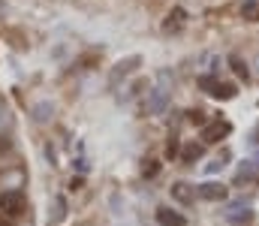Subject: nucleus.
Listing matches in <instances>:
<instances>
[{
	"instance_id": "1",
	"label": "nucleus",
	"mask_w": 259,
	"mask_h": 226,
	"mask_svg": "<svg viewBox=\"0 0 259 226\" xmlns=\"http://www.w3.org/2000/svg\"><path fill=\"white\" fill-rule=\"evenodd\" d=\"M199 84L211 94V97H217V100H232L238 91H235V84H229V81H220V78H214V75H202L199 78Z\"/></svg>"
},
{
	"instance_id": "2",
	"label": "nucleus",
	"mask_w": 259,
	"mask_h": 226,
	"mask_svg": "<svg viewBox=\"0 0 259 226\" xmlns=\"http://www.w3.org/2000/svg\"><path fill=\"white\" fill-rule=\"evenodd\" d=\"M229 130H232V127H229L226 121H211V124L202 127V142H205V145H217L220 139L229 136Z\"/></svg>"
},
{
	"instance_id": "3",
	"label": "nucleus",
	"mask_w": 259,
	"mask_h": 226,
	"mask_svg": "<svg viewBox=\"0 0 259 226\" xmlns=\"http://www.w3.org/2000/svg\"><path fill=\"white\" fill-rule=\"evenodd\" d=\"M0 208H3L9 217H18V214L24 211V196H21L18 190H9V193L0 196Z\"/></svg>"
},
{
	"instance_id": "4",
	"label": "nucleus",
	"mask_w": 259,
	"mask_h": 226,
	"mask_svg": "<svg viewBox=\"0 0 259 226\" xmlns=\"http://www.w3.org/2000/svg\"><path fill=\"white\" fill-rule=\"evenodd\" d=\"M196 196L199 199H208V202H220V199H226V187L217 184V181H205V184L196 187Z\"/></svg>"
},
{
	"instance_id": "5",
	"label": "nucleus",
	"mask_w": 259,
	"mask_h": 226,
	"mask_svg": "<svg viewBox=\"0 0 259 226\" xmlns=\"http://www.w3.org/2000/svg\"><path fill=\"white\" fill-rule=\"evenodd\" d=\"M169 193H172V199H175V202H181V205H190V202H196V187H190L187 181L172 184V187H169Z\"/></svg>"
},
{
	"instance_id": "6",
	"label": "nucleus",
	"mask_w": 259,
	"mask_h": 226,
	"mask_svg": "<svg viewBox=\"0 0 259 226\" xmlns=\"http://www.w3.org/2000/svg\"><path fill=\"white\" fill-rule=\"evenodd\" d=\"M157 223L160 226H184V214H178V211H172V208H160L157 211Z\"/></svg>"
},
{
	"instance_id": "7",
	"label": "nucleus",
	"mask_w": 259,
	"mask_h": 226,
	"mask_svg": "<svg viewBox=\"0 0 259 226\" xmlns=\"http://www.w3.org/2000/svg\"><path fill=\"white\" fill-rule=\"evenodd\" d=\"M139 64H142V58H127V61H121V64L112 70V84H118V81H121V75H130Z\"/></svg>"
},
{
	"instance_id": "8",
	"label": "nucleus",
	"mask_w": 259,
	"mask_h": 226,
	"mask_svg": "<svg viewBox=\"0 0 259 226\" xmlns=\"http://www.w3.org/2000/svg\"><path fill=\"white\" fill-rule=\"evenodd\" d=\"M229 64H232V70H235V73L241 75V78H244V81H247V78H250V70H247V64H244V61H241V58H238V55H229Z\"/></svg>"
},
{
	"instance_id": "9",
	"label": "nucleus",
	"mask_w": 259,
	"mask_h": 226,
	"mask_svg": "<svg viewBox=\"0 0 259 226\" xmlns=\"http://www.w3.org/2000/svg\"><path fill=\"white\" fill-rule=\"evenodd\" d=\"M184 24V9H175L172 15H169V21H166V33H172V30H178Z\"/></svg>"
},
{
	"instance_id": "10",
	"label": "nucleus",
	"mask_w": 259,
	"mask_h": 226,
	"mask_svg": "<svg viewBox=\"0 0 259 226\" xmlns=\"http://www.w3.org/2000/svg\"><path fill=\"white\" fill-rule=\"evenodd\" d=\"M199 157H202V145H187V148H184V154H181V160H184V163H187V166H190V163H196V160H199Z\"/></svg>"
},
{
	"instance_id": "11",
	"label": "nucleus",
	"mask_w": 259,
	"mask_h": 226,
	"mask_svg": "<svg viewBox=\"0 0 259 226\" xmlns=\"http://www.w3.org/2000/svg\"><path fill=\"white\" fill-rule=\"evenodd\" d=\"M142 172H145V178H154V175H157V172H160V166H157V160H148V163H145V169H142Z\"/></svg>"
},
{
	"instance_id": "12",
	"label": "nucleus",
	"mask_w": 259,
	"mask_h": 226,
	"mask_svg": "<svg viewBox=\"0 0 259 226\" xmlns=\"http://www.w3.org/2000/svg\"><path fill=\"white\" fill-rule=\"evenodd\" d=\"M178 154V136H169V145H166V157H175Z\"/></svg>"
},
{
	"instance_id": "13",
	"label": "nucleus",
	"mask_w": 259,
	"mask_h": 226,
	"mask_svg": "<svg viewBox=\"0 0 259 226\" xmlns=\"http://www.w3.org/2000/svg\"><path fill=\"white\" fill-rule=\"evenodd\" d=\"M256 15H259V6H256V3H247V6H244V18H250V21H253Z\"/></svg>"
},
{
	"instance_id": "14",
	"label": "nucleus",
	"mask_w": 259,
	"mask_h": 226,
	"mask_svg": "<svg viewBox=\"0 0 259 226\" xmlns=\"http://www.w3.org/2000/svg\"><path fill=\"white\" fill-rule=\"evenodd\" d=\"M190 121H193V124H202V127L208 124V121H205V112H199V109H196V112H190Z\"/></svg>"
},
{
	"instance_id": "15",
	"label": "nucleus",
	"mask_w": 259,
	"mask_h": 226,
	"mask_svg": "<svg viewBox=\"0 0 259 226\" xmlns=\"http://www.w3.org/2000/svg\"><path fill=\"white\" fill-rule=\"evenodd\" d=\"M0 226H6V223H3V217H0Z\"/></svg>"
}]
</instances>
